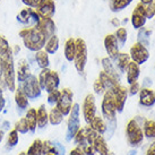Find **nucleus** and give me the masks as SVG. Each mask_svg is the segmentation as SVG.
Wrapping results in <instances>:
<instances>
[{
  "instance_id": "nucleus-44",
  "label": "nucleus",
  "mask_w": 155,
  "mask_h": 155,
  "mask_svg": "<svg viewBox=\"0 0 155 155\" xmlns=\"http://www.w3.org/2000/svg\"><path fill=\"white\" fill-rule=\"evenodd\" d=\"M130 86H129V94H131V95H135V94H137L138 92L140 91V85H139V83L138 82H135V83H133V84H129Z\"/></svg>"
},
{
  "instance_id": "nucleus-2",
  "label": "nucleus",
  "mask_w": 155,
  "mask_h": 155,
  "mask_svg": "<svg viewBox=\"0 0 155 155\" xmlns=\"http://www.w3.org/2000/svg\"><path fill=\"white\" fill-rule=\"evenodd\" d=\"M13 54L14 53L12 49L9 51L0 54V62H1V68H2L5 85L12 92L16 88V71H15Z\"/></svg>"
},
{
  "instance_id": "nucleus-4",
  "label": "nucleus",
  "mask_w": 155,
  "mask_h": 155,
  "mask_svg": "<svg viewBox=\"0 0 155 155\" xmlns=\"http://www.w3.org/2000/svg\"><path fill=\"white\" fill-rule=\"evenodd\" d=\"M39 83L42 90H45L49 92H52L54 90H58V86L60 84V78L57 71L50 70L49 68H43L39 75Z\"/></svg>"
},
{
  "instance_id": "nucleus-19",
  "label": "nucleus",
  "mask_w": 155,
  "mask_h": 155,
  "mask_svg": "<svg viewBox=\"0 0 155 155\" xmlns=\"http://www.w3.org/2000/svg\"><path fill=\"white\" fill-rule=\"evenodd\" d=\"M92 145H93V148H94L95 152H97L100 155H108L110 153V150H109V146L105 139L102 137V135L100 134H96L93 138V142H92Z\"/></svg>"
},
{
  "instance_id": "nucleus-8",
  "label": "nucleus",
  "mask_w": 155,
  "mask_h": 155,
  "mask_svg": "<svg viewBox=\"0 0 155 155\" xmlns=\"http://www.w3.org/2000/svg\"><path fill=\"white\" fill-rule=\"evenodd\" d=\"M23 91L25 92L28 99H36L41 95L42 88L40 86L39 79L35 77L34 75H31L28 78H26L24 82H22Z\"/></svg>"
},
{
  "instance_id": "nucleus-28",
  "label": "nucleus",
  "mask_w": 155,
  "mask_h": 155,
  "mask_svg": "<svg viewBox=\"0 0 155 155\" xmlns=\"http://www.w3.org/2000/svg\"><path fill=\"white\" fill-rule=\"evenodd\" d=\"M58 49H59V38L54 34L47 40L44 45V51L48 52L49 54H53L58 51Z\"/></svg>"
},
{
  "instance_id": "nucleus-42",
  "label": "nucleus",
  "mask_w": 155,
  "mask_h": 155,
  "mask_svg": "<svg viewBox=\"0 0 155 155\" xmlns=\"http://www.w3.org/2000/svg\"><path fill=\"white\" fill-rule=\"evenodd\" d=\"M93 90H94V92L96 93V94H99V95H102V94H104V93L107 92V90H105L104 85L100 82L99 78H97V79L94 82V84H93Z\"/></svg>"
},
{
  "instance_id": "nucleus-45",
  "label": "nucleus",
  "mask_w": 155,
  "mask_h": 155,
  "mask_svg": "<svg viewBox=\"0 0 155 155\" xmlns=\"http://www.w3.org/2000/svg\"><path fill=\"white\" fill-rule=\"evenodd\" d=\"M23 4L26 5L27 7H31V8H36L38 5L42 1V0H22Z\"/></svg>"
},
{
  "instance_id": "nucleus-53",
  "label": "nucleus",
  "mask_w": 155,
  "mask_h": 155,
  "mask_svg": "<svg viewBox=\"0 0 155 155\" xmlns=\"http://www.w3.org/2000/svg\"><path fill=\"white\" fill-rule=\"evenodd\" d=\"M135 154H136V152H135V151H131L129 153V155H135Z\"/></svg>"
},
{
  "instance_id": "nucleus-10",
  "label": "nucleus",
  "mask_w": 155,
  "mask_h": 155,
  "mask_svg": "<svg viewBox=\"0 0 155 155\" xmlns=\"http://www.w3.org/2000/svg\"><path fill=\"white\" fill-rule=\"evenodd\" d=\"M130 59L136 62L137 65H143L145 64L148 58H150V52L147 50V48L145 45H143L139 42H136L133 47L130 48Z\"/></svg>"
},
{
  "instance_id": "nucleus-57",
  "label": "nucleus",
  "mask_w": 155,
  "mask_h": 155,
  "mask_svg": "<svg viewBox=\"0 0 155 155\" xmlns=\"http://www.w3.org/2000/svg\"><path fill=\"white\" fill-rule=\"evenodd\" d=\"M154 17H155V15H154Z\"/></svg>"
},
{
  "instance_id": "nucleus-21",
  "label": "nucleus",
  "mask_w": 155,
  "mask_h": 155,
  "mask_svg": "<svg viewBox=\"0 0 155 155\" xmlns=\"http://www.w3.org/2000/svg\"><path fill=\"white\" fill-rule=\"evenodd\" d=\"M126 71H127V82H128V84H133V83L137 82L139 75H140L139 65H137L134 61H130Z\"/></svg>"
},
{
  "instance_id": "nucleus-27",
  "label": "nucleus",
  "mask_w": 155,
  "mask_h": 155,
  "mask_svg": "<svg viewBox=\"0 0 155 155\" xmlns=\"http://www.w3.org/2000/svg\"><path fill=\"white\" fill-rule=\"evenodd\" d=\"M90 127L94 130V131L100 134V135H103V134L107 131V128H108V127H107V124L104 122L103 118L97 117V116H95L94 118H93V120L90 122Z\"/></svg>"
},
{
  "instance_id": "nucleus-26",
  "label": "nucleus",
  "mask_w": 155,
  "mask_h": 155,
  "mask_svg": "<svg viewBox=\"0 0 155 155\" xmlns=\"http://www.w3.org/2000/svg\"><path fill=\"white\" fill-rule=\"evenodd\" d=\"M36 121L39 128L47 127L49 122V113L45 109V105H40V108L36 110Z\"/></svg>"
},
{
  "instance_id": "nucleus-1",
  "label": "nucleus",
  "mask_w": 155,
  "mask_h": 155,
  "mask_svg": "<svg viewBox=\"0 0 155 155\" xmlns=\"http://www.w3.org/2000/svg\"><path fill=\"white\" fill-rule=\"evenodd\" d=\"M19 36L23 39L24 45L30 51L36 52L42 50L45 45L48 38L36 25L23 28L19 32Z\"/></svg>"
},
{
  "instance_id": "nucleus-34",
  "label": "nucleus",
  "mask_w": 155,
  "mask_h": 155,
  "mask_svg": "<svg viewBox=\"0 0 155 155\" xmlns=\"http://www.w3.org/2000/svg\"><path fill=\"white\" fill-rule=\"evenodd\" d=\"M144 136L150 139H155V121L154 120H144Z\"/></svg>"
},
{
  "instance_id": "nucleus-16",
  "label": "nucleus",
  "mask_w": 155,
  "mask_h": 155,
  "mask_svg": "<svg viewBox=\"0 0 155 155\" xmlns=\"http://www.w3.org/2000/svg\"><path fill=\"white\" fill-rule=\"evenodd\" d=\"M41 17H52L56 13L54 0H42L35 9Z\"/></svg>"
},
{
  "instance_id": "nucleus-37",
  "label": "nucleus",
  "mask_w": 155,
  "mask_h": 155,
  "mask_svg": "<svg viewBox=\"0 0 155 155\" xmlns=\"http://www.w3.org/2000/svg\"><path fill=\"white\" fill-rule=\"evenodd\" d=\"M42 155H59L54 143H51L50 140L43 142L42 146Z\"/></svg>"
},
{
  "instance_id": "nucleus-54",
  "label": "nucleus",
  "mask_w": 155,
  "mask_h": 155,
  "mask_svg": "<svg viewBox=\"0 0 155 155\" xmlns=\"http://www.w3.org/2000/svg\"><path fill=\"white\" fill-rule=\"evenodd\" d=\"M2 95V90H1V87H0V96Z\"/></svg>"
},
{
  "instance_id": "nucleus-50",
  "label": "nucleus",
  "mask_w": 155,
  "mask_h": 155,
  "mask_svg": "<svg viewBox=\"0 0 155 155\" xmlns=\"http://www.w3.org/2000/svg\"><path fill=\"white\" fill-rule=\"evenodd\" d=\"M111 23H112V24H113L114 26H119V24H120V22H119V19H118V18H113Z\"/></svg>"
},
{
  "instance_id": "nucleus-15",
  "label": "nucleus",
  "mask_w": 155,
  "mask_h": 155,
  "mask_svg": "<svg viewBox=\"0 0 155 155\" xmlns=\"http://www.w3.org/2000/svg\"><path fill=\"white\" fill-rule=\"evenodd\" d=\"M104 48H105V51L108 53L109 58L112 61L116 60V58L118 57V54L120 52H119V43H118L114 34H108L105 36V39H104Z\"/></svg>"
},
{
  "instance_id": "nucleus-20",
  "label": "nucleus",
  "mask_w": 155,
  "mask_h": 155,
  "mask_svg": "<svg viewBox=\"0 0 155 155\" xmlns=\"http://www.w3.org/2000/svg\"><path fill=\"white\" fill-rule=\"evenodd\" d=\"M32 75L31 74V69L28 62L25 59H22L18 62V67L16 70V78L18 79V82H24L26 78H28Z\"/></svg>"
},
{
  "instance_id": "nucleus-6",
  "label": "nucleus",
  "mask_w": 155,
  "mask_h": 155,
  "mask_svg": "<svg viewBox=\"0 0 155 155\" xmlns=\"http://www.w3.org/2000/svg\"><path fill=\"white\" fill-rule=\"evenodd\" d=\"M87 64V45L83 39H76V52L74 58V65L78 73H83Z\"/></svg>"
},
{
  "instance_id": "nucleus-52",
  "label": "nucleus",
  "mask_w": 155,
  "mask_h": 155,
  "mask_svg": "<svg viewBox=\"0 0 155 155\" xmlns=\"http://www.w3.org/2000/svg\"><path fill=\"white\" fill-rule=\"evenodd\" d=\"M2 138H4V131L0 130V143H1V140H2Z\"/></svg>"
},
{
  "instance_id": "nucleus-18",
  "label": "nucleus",
  "mask_w": 155,
  "mask_h": 155,
  "mask_svg": "<svg viewBox=\"0 0 155 155\" xmlns=\"http://www.w3.org/2000/svg\"><path fill=\"white\" fill-rule=\"evenodd\" d=\"M139 103L143 107L152 108L155 104V92L148 87H144L139 91Z\"/></svg>"
},
{
  "instance_id": "nucleus-39",
  "label": "nucleus",
  "mask_w": 155,
  "mask_h": 155,
  "mask_svg": "<svg viewBox=\"0 0 155 155\" xmlns=\"http://www.w3.org/2000/svg\"><path fill=\"white\" fill-rule=\"evenodd\" d=\"M19 140V136H18V131L16 129L10 130L7 136V146L8 147H15L18 144Z\"/></svg>"
},
{
  "instance_id": "nucleus-24",
  "label": "nucleus",
  "mask_w": 155,
  "mask_h": 155,
  "mask_svg": "<svg viewBox=\"0 0 155 155\" xmlns=\"http://www.w3.org/2000/svg\"><path fill=\"white\" fill-rule=\"evenodd\" d=\"M99 79H100V82L104 85V87H105L107 91H112L118 84H119V82L117 81L116 78L111 77V76L108 75L105 71H101V73L99 74Z\"/></svg>"
},
{
  "instance_id": "nucleus-30",
  "label": "nucleus",
  "mask_w": 155,
  "mask_h": 155,
  "mask_svg": "<svg viewBox=\"0 0 155 155\" xmlns=\"http://www.w3.org/2000/svg\"><path fill=\"white\" fill-rule=\"evenodd\" d=\"M114 61L117 69H119L121 73H125L130 62V56L128 53H119Z\"/></svg>"
},
{
  "instance_id": "nucleus-25",
  "label": "nucleus",
  "mask_w": 155,
  "mask_h": 155,
  "mask_svg": "<svg viewBox=\"0 0 155 155\" xmlns=\"http://www.w3.org/2000/svg\"><path fill=\"white\" fill-rule=\"evenodd\" d=\"M75 52H76V40L73 38H69L65 43V58L66 60L71 62L75 58Z\"/></svg>"
},
{
  "instance_id": "nucleus-35",
  "label": "nucleus",
  "mask_w": 155,
  "mask_h": 155,
  "mask_svg": "<svg viewBox=\"0 0 155 155\" xmlns=\"http://www.w3.org/2000/svg\"><path fill=\"white\" fill-rule=\"evenodd\" d=\"M42 146H43V142L41 139H35L32 143L30 148L27 150L26 155H42Z\"/></svg>"
},
{
  "instance_id": "nucleus-56",
  "label": "nucleus",
  "mask_w": 155,
  "mask_h": 155,
  "mask_svg": "<svg viewBox=\"0 0 155 155\" xmlns=\"http://www.w3.org/2000/svg\"><path fill=\"white\" fill-rule=\"evenodd\" d=\"M108 155H114V154H113V153H111V152H110V153H109Z\"/></svg>"
},
{
  "instance_id": "nucleus-55",
  "label": "nucleus",
  "mask_w": 155,
  "mask_h": 155,
  "mask_svg": "<svg viewBox=\"0 0 155 155\" xmlns=\"http://www.w3.org/2000/svg\"><path fill=\"white\" fill-rule=\"evenodd\" d=\"M19 155H26V153H24V152H22V153H21V154Z\"/></svg>"
},
{
  "instance_id": "nucleus-47",
  "label": "nucleus",
  "mask_w": 155,
  "mask_h": 155,
  "mask_svg": "<svg viewBox=\"0 0 155 155\" xmlns=\"http://www.w3.org/2000/svg\"><path fill=\"white\" fill-rule=\"evenodd\" d=\"M54 145H56L57 150H58L59 155H65V148L61 146V144H59V143H54Z\"/></svg>"
},
{
  "instance_id": "nucleus-13",
  "label": "nucleus",
  "mask_w": 155,
  "mask_h": 155,
  "mask_svg": "<svg viewBox=\"0 0 155 155\" xmlns=\"http://www.w3.org/2000/svg\"><path fill=\"white\" fill-rule=\"evenodd\" d=\"M83 116L87 124L93 120V118L96 116V104H95V97L93 94H87L83 102Z\"/></svg>"
},
{
  "instance_id": "nucleus-36",
  "label": "nucleus",
  "mask_w": 155,
  "mask_h": 155,
  "mask_svg": "<svg viewBox=\"0 0 155 155\" xmlns=\"http://www.w3.org/2000/svg\"><path fill=\"white\" fill-rule=\"evenodd\" d=\"M151 33L152 31L151 30H147L145 27H142V28H139V32H138V41L139 43H142L143 45H148L150 43V36H151Z\"/></svg>"
},
{
  "instance_id": "nucleus-17",
  "label": "nucleus",
  "mask_w": 155,
  "mask_h": 155,
  "mask_svg": "<svg viewBox=\"0 0 155 155\" xmlns=\"http://www.w3.org/2000/svg\"><path fill=\"white\" fill-rule=\"evenodd\" d=\"M36 26L43 32L48 39L51 38L56 33V24L51 17H41Z\"/></svg>"
},
{
  "instance_id": "nucleus-49",
  "label": "nucleus",
  "mask_w": 155,
  "mask_h": 155,
  "mask_svg": "<svg viewBox=\"0 0 155 155\" xmlns=\"http://www.w3.org/2000/svg\"><path fill=\"white\" fill-rule=\"evenodd\" d=\"M5 104H6V101H5L4 96L1 95V96H0V112L2 111V109L5 108Z\"/></svg>"
},
{
  "instance_id": "nucleus-51",
  "label": "nucleus",
  "mask_w": 155,
  "mask_h": 155,
  "mask_svg": "<svg viewBox=\"0 0 155 155\" xmlns=\"http://www.w3.org/2000/svg\"><path fill=\"white\" fill-rule=\"evenodd\" d=\"M154 0H140V2H142L143 5H148L151 4V2H153Z\"/></svg>"
},
{
  "instance_id": "nucleus-12",
  "label": "nucleus",
  "mask_w": 155,
  "mask_h": 155,
  "mask_svg": "<svg viewBox=\"0 0 155 155\" xmlns=\"http://www.w3.org/2000/svg\"><path fill=\"white\" fill-rule=\"evenodd\" d=\"M146 14H145V5H143L142 2L135 7L133 14H131V18H130V22H131V25H133L134 28L136 30H139L145 26L146 24Z\"/></svg>"
},
{
  "instance_id": "nucleus-7",
  "label": "nucleus",
  "mask_w": 155,
  "mask_h": 155,
  "mask_svg": "<svg viewBox=\"0 0 155 155\" xmlns=\"http://www.w3.org/2000/svg\"><path fill=\"white\" fill-rule=\"evenodd\" d=\"M116 103H114V97L112 91H107L103 94L102 100V114L103 118L107 119L108 122H114L116 121Z\"/></svg>"
},
{
  "instance_id": "nucleus-31",
  "label": "nucleus",
  "mask_w": 155,
  "mask_h": 155,
  "mask_svg": "<svg viewBox=\"0 0 155 155\" xmlns=\"http://www.w3.org/2000/svg\"><path fill=\"white\" fill-rule=\"evenodd\" d=\"M25 119L27 121V126L30 131H35L36 127H38V121H36V109L31 108L26 112Z\"/></svg>"
},
{
  "instance_id": "nucleus-46",
  "label": "nucleus",
  "mask_w": 155,
  "mask_h": 155,
  "mask_svg": "<svg viewBox=\"0 0 155 155\" xmlns=\"http://www.w3.org/2000/svg\"><path fill=\"white\" fill-rule=\"evenodd\" d=\"M69 155H86V154L84 153V151H83L81 147L78 146V147H75L74 150H71Z\"/></svg>"
},
{
  "instance_id": "nucleus-5",
  "label": "nucleus",
  "mask_w": 155,
  "mask_h": 155,
  "mask_svg": "<svg viewBox=\"0 0 155 155\" xmlns=\"http://www.w3.org/2000/svg\"><path fill=\"white\" fill-rule=\"evenodd\" d=\"M79 104L75 103L71 107V110L69 112L68 122H67V140H71L77 131L81 129V119H79Z\"/></svg>"
},
{
  "instance_id": "nucleus-22",
  "label": "nucleus",
  "mask_w": 155,
  "mask_h": 155,
  "mask_svg": "<svg viewBox=\"0 0 155 155\" xmlns=\"http://www.w3.org/2000/svg\"><path fill=\"white\" fill-rule=\"evenodd\" d=\"M15 103L21 111H24L28 107V97L22 87H18L17 90L15 91Z\"/></svg>"
},
{
  "instance_id": "nucleus-33",
  "label": "nucleus",
  "mask_w": 155,
  "mask_h": 155,
  "mask_svg": "<svg viewBox=\"0 0 155 155\" xmlns=\"http://www.w3.org/2000/svg\"><path fill=\"white\" fill-rule=\"evenodd\" d=\"M133 0H110V4H109V7L112 12H120L122 9H125L126 7H128L130 4H131Z\"/></svg>"
},
{
  "instance_id": "nucleus-11",
  "label": "nucleus",
  "mask_w": 155,
  "mask_h": 155,
  "mask_svg": "<svg viewBox=\"0 0 155 155\" xmlns=\"http://www.w3.org/2000/svg\"><path fill=\"white\" fill-rule=\"evenodd\" d=\"M41 16L39 15V13L35 9L31 8V7H26L23 10L19 12V14L17 15V21L19 23H22L24 25L28 26H34L38 24V22L40 21Z\"/></svg>"
},
{
  "instance_id": "nucleus-40",
  "label": "nucleus",
  "mask_w": 155,
  "mask_h": 155,
  "mask_svg": "<svg viewBox=\"0 0 155 155\" xmlns=\"http://www.w3.org/2000/svg\"><path fill=\"white\" fill-rule=\"evenodd\" d=\"M14 129H16L18 133H21V134H26L27 131H30L28 126H27V121H26L25 118H21V119L15 124V128H14Z\"/></svg>"
},
{
  "instance_id": "nucleus-9",
  "label": "nucleus",
  "mask_w": 155,
  "mask_h": 155,
  "mask_svg": "<svg viewBox=\"0 0 155 155\" xmlns=\"http://www.w3.org/2000/svg\"><path fill=\"white\" fill-rule=\"evenodd\" d=\"M73 97L74 93L70 88H64L60 91V96H59V100L57 102L56 107L60 110V112L64 116H68L70 110H71Z\"/></svg>"
},
{
  "instance_id": "nucleus-23",
  "label": "nucleus",
  "mask_w": 155,
  "mask_h": 155,
  "mask_svg": "<svg viewBox=\"0 0 155 155\" xmlns=\"http://www.w3.org/2000/svg\"><path fill=\"white\" fill-rule=\"evenodd\" d=\"M102 67H103V71L110 75L111 77L116 78L118 82H120V77H119V75H118V71H117L116 67L113 65V62L112 60L109 58V57H105V58H102Z\"/></svg>"
},
{
  "instance_id": "nucleus-38",
  "label": "nucleus",
  "mask_w": 155,
  "mask_h": 155,
  "mask_svg": "<svg viewBox=\"0 0 155 155\" xmlns=\"http://www.w3.org/2000/svg\"><path fill=\"white\" fill-rule=\"evenodd\" d=\"M114 36H116L118 43L120 44V45H125L126 41H127V39H128V33H127V30H126L125 27H120V28H118V30L116 31V33H114Z\"/></svg>"
},
{
  "instance_id": "nucleus-14",
  "label": "nucleus",
  "mask_w": 155,
  "mask_h": 155,
  "mask_svg": "<svg viewBox=\"0 0 155 155\" xmlns=\"http://www.w3.org/2000/svg\"><path fill=\"white\" fill-rule=\"evenodd\" d=\"M112 93H113V97H114L117 112H122V110L125 108L127 97H128V90H127L125 86L118 84V85L112 90Z\"/></svg>"
},
{
  "instance_id": "nucleus-48",
  "label": "nucleus",
  "mask_w": 155,
  "mask_h": 155,
  "mask_svg": "<svg viewBox=\"0 0 155 155\" xmlns=\"http://www.w3.org/2000/svg\"><path fill=\"white\" fill-rule=\"evenodd\" d=\"M146 155H155V142L148 147V150H147V152H146Z\"/></svg>"
},
{
  "instance_id": "nucleus-43",
  "label": "nucleus",
  "mask_w": 155,
  "mask_h": 155,
  "mask_svg": "<svg viewBox=\"0 0 155 155\" xmlns=\"http://www.w3.org/2000/svg\"><path fill=\"white\" fill-rule=\"evenodd\" d=\"M145 14L146 18H153L155 15V0L148 5H145Z\"/></svg>"
},
{
  "instance_id": "nucleus-29",
  "label": "nucleus",
  "mask_w": 155,
  "mask_h": 155,
  "mask_svg": "<svg viewBox=\"0 0 155 155\" xmlns=\"http://www.w3.org/2000/svg\"><path fill=\"white\" fill-rule=\"evenodd\" d=\"M35 61L41 69L48 68L50 65V59H49V53L45 52L44 50H40V51L35 52Z\"/></svg>"
},
{
  "instance_id": "nucleus-32",
  "label": "nucleus",
  "mask_w": 155,
  "mask_h": 155,
  "mask_svg": "<svg viewBox=\"0 0 155 155\" xmlns=\"http://www.w3.org/2000/svg\"><path fill=\"white\" fill-rule=\"evenodd\" d=\"M64 114L60 112V110L54 107V108H52L49 112V122L51 124L52 126H58L60 125L62 120H64Z\"/></svg>"
},
{
  "instance_id": "nucleus-3",
  "label": "nucleus",
  "mask_w": 155,
  "mask_h": 155,
  "mask_svg": "<svg viewBox=\"0 0 155 155\" xmlns=\"http://www.w3.org/2000/svg\"><path fill=\"white\" fill-rule=\"evenodd\" d=\"M126 137L127 142L131 147H137L142 145L144 140V131L137 119H131L126 126Z\"/></svg>"
},
{
  "instance_id": "nucleus-41",
  "label": "nucleus",
  "mask_w": 155,
  "mask_h": 155,
  "mask_svg": "<svg viewBox=\"0 0 155 155\" xmlns=\"http://www.w3.org/2000/svg\"><path fill=\"white\" fill-rule=\"evenodd\" d=\"M59 96H60V91L54 90L52 92H49L48 93V103L49 104H57L58 100H59Z\"/></svg>"
}]
</instances>
